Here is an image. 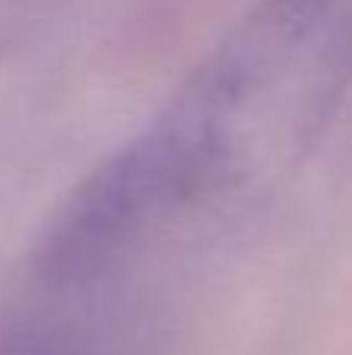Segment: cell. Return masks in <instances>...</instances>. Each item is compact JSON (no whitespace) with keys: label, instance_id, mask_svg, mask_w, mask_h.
<instances>
[{"label":"cell","instance_id":"1","mask_svg":"<svg viewBox=\"0 0 352 355\" xmlns=\"http://www.w3.org/2000/svg\"><path fill=\"white\" fill-rule=\"evenodd\" d=\"M352 91V0H256L166 106L62 200L35 250L53 287L265 200Z\"/></svg>","mask_w":352,"mask_h":355}]
</instances>
